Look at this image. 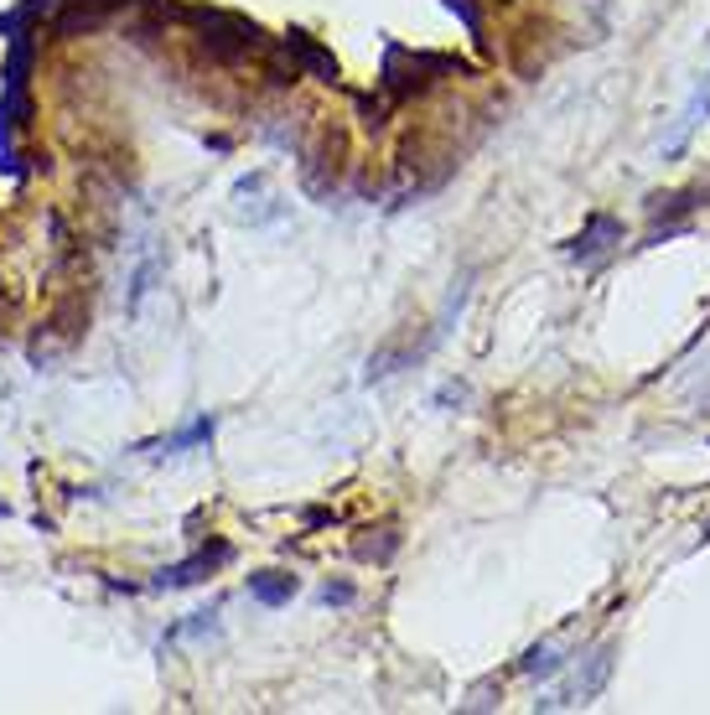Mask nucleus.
Returning a JSON list of instances; mask_svg holds the SVG:
<instances>
[{
    "label": "nucleus",
    "mask_w": 710,
    "mask_h": 715,
    "mask_svg": "<svg viewBox=\"0 0 710 715\" xmlns=\"http://www.w3.org/2000/svg\"><path fill=\"white\" fill-rule=\"evenodd\" d=\"M607 679H612V648H596V654L586 658V675H575L571 690L560 700H550V705H592V700L607 690Z\"/></svg>",
    "instance_id": "2"
},
{
    "label": "nucleus",
    "mask_w": 710,
    "mask_h": 715,
    "mask_svg": "<svg viewBox=\"0 0 710 715\" xmlns=\"http://www.w3.org/2000/svg\"><path fill=\"white\" fill-rule=\"evenodd\" d=\"M706 202V192H670V198H653L649 213L653 219H674V213H690V208H700Z\"/></svg>",
    "instance_id": "7"
},
{
    "label": "nucleus",
    "mask_w": 710,
    "mask_h": 715,
    "mask_svg": "<svg viewBox=\"0 0 710 715\" xmlns=\"http://www.w3.org/2000/svg\"><path fill=\"white\" fill-rule=\"evenodd\" d=\"M322 601H337V607H342V601H353V586H327Z\"/></svg>",
    "instance_id": "9"
},
{
    "label": "nucleus",
    "mask_w": 710,
    "mask_h": 715,
    "mask_svg": "<svg viewBox=\"0 0 710 715\" xmlns=\"http://www.w3.org/2000/svg\"><path fill=\"white\" fill-rule=\"evenodd\" d=\"M519 669H524V675H539V679H550L555 669H560V654H555L550 643H545V648H529V658H524V664H519Z\"/></svg>",
    "instance_id": "8"
},
{
    "label": "nucleus",
    "mask_w": 710,
    "mask_h": 715,
    "mask_svg": "<svg viewBox=\"0 0 710 715\" xmlns=\"http://www.w3.org/2000/svg\"><path fill=\"white\" fill-rule=\"evenodd\" d=\"M286 52L312 73V79H322V83H337V62H333V52H322L306 32H286Z\"/></svg>",
    "instance_id": "3"
},
{
    "label": "nucleus",
    "mask_w": 710,
    "mask_h": 715,
    "mask_svg": "<svg viewBox=\"0 0 710 715\" xmlns=\"http://www.w3.org/2000/svg\"><path fill=\"white\" fill-rule=\"evenodd\" d=\"M249 596L265 601V607H286L296 596V576H280V571H265V576H249Z\"/></svg>",
    "instance_id": "4"
},
{
    "label": "nucleus",
    "mask_w": 710,
    "mask_h": 715,
    "mask_svg": "<svg viewBox=\"0 0 710 715\" xmlns=\"http://www.w3.org/2000/svg\"><path fill=\"white\" fill-rule=\"evenodd\" d=\"M706 115H710V73H706V83H700V94L690 99V109H685V119H679V130L664 140V156H679V145L690 140V130H695V125H700Z\"/></svg>",
    "instance_id": "5"
},
{
    "label": "nucleus",
    "mask_w": 710,
    "mask_h": 715,
    "mask_svg": "<svg viewBox=\"0 0 710 715\" xmlns=\"http://www.w3.org/2000/svg\"><path fill=\"white\" fill-rule=\"evenodd\" d=\"M218 560H229V550L218 544L213 555H198V560H187V565H172V571H161L156 586H193V581H202V571H213Z\"/></svg>",
    "instance_id": "6"
},
{
    "label": "nucleus",
    "mask_w": 710,
    "mask_h": 715,
    "mask_svg": "<svg viewBox=\"0 0 710 715\" xmlns=\"http://www.w3.org/2000/svg\"><path fill=\"white\" fill-rule=\"evenodd\" d=\"M617 244H622V223L612 219V213H592V219H586V228L575 234L571 255L581 259V265H602V259H607Z\"/></svg>",
    "instance_id": "1"
},
{
    "label": "nucleus",
    "mask_w": 710,
    "mask_h": 715,
    "mask_svg": "<svg viewBox=\"0 0 710 715\" xmlns=\"http://www.w3.org/2000/svg\"><path fill=\"white\" fill-rule=\"evenodd\" d=\"M700 535H706V539H710V518H706V529H700Z\"/></svg>",
    "instance_id": "10"
}]
</instances>
